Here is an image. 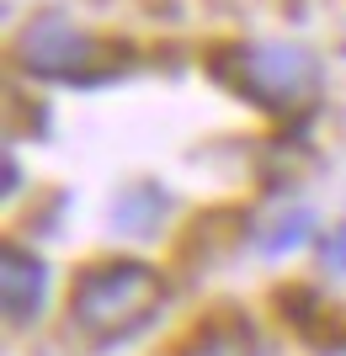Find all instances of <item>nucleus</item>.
<instances>
[{"instance_id":"obj_3","label":"nucleus","mask_w":346,"mask_h":356,"mask_svg":"<svg viewBox=\"0 0 346 356\" xmlns=\"http://www.w3.org/2000/svg\"><path fill=\"white\" fill-rule=\"evenodd\" d=\"M102 54L107 43H96L70 16H38L22 32V64L48 80H96V74H107V64H96Z\"/></svg>"},{"instance_id":"obj_8","label":"nucleus","mask_w":346,"mask_h":356,"mask_svg":"<svg viewBox=\"0 0 346 356\" xmlns=\"http://www.w3.org/2000/svg\"><path fill=\"white\" fill-rule=\"evenodd\" d=\"M331 356H346V346H336V351H331Z\"/></svg>"},{"instance_id":"obj_6","label":"nucleus","mask_w":346,"mask_h":356,"mask_svg":"<svg viewBox=\"0 0 346 356\" xmlns=\"http://www.w3.org/2000/svg\"><path fill=\"white\" fill-rule=\"evenodd\" d=\"M309 213H293V218H283L277 223V229H272V234H261V250L267 255H283V250H299L304 239H309Z\"/></svg>"},{"instance_id":"obj_5","label":"nucleus","mask_w":346,"mask_h":356,"mask_svg":"<svg viewBox=\"0 0 346 356\" xmlns=\"http://www.w3.org/2000/svg\"><path fill=\"white\" fill-rule=\"evenodd\" d=\"M171 213V197L160 192V186H128V192L112 197V223H118V234H155L160 229V218Z\"/></svg>"},{"instance_id":"obj_2","label":"nucleus","mask_w":346,"mask_h":356,"mask_svg":"<svg viewBox=\"0 0 346 356\" xmlns=\"http://www.w3.org/2000/svg\"><path fill=\"white\" fill-rule=\"evenodd\" d=\"M219 80L235 86L245 102L267 106V112H293L315 96L320 86V70L304 48H288V43H251V48H235L229 59H219Z\"/></svg>"},{"instance_id":"obj_4","label":"nucleus","mask_w":346,"mask_h":356,"mask_svg":"<svg viewBox=\"0 0 346 356\" xmlns=\"http://www.w3.org/2000/svg\"><path fill=\"white\" fill-rule=\"evenodd\" d=\"M0 303H6L11 325L38 319L48 303V266L22 245H6V255H0Z\"/></svg>"},{"instance_id":"obj_7","label":"nucleus","mask_w":346,"mask_h":356,"mask_svg":"<svg viewBox=\"0 0 346 356\" xmlns=\"http://www.w3.org/2000/svg\"><path fill=\"white\" fill-rule=\"evenodd\" d=\"M325 266L346 271V223H341V229H331V239H325Z\"/></svg>"},{"instance_id":"obj_1","label":"nucleus","mask_w":346,"mask_h":356,"mask_svg":"<svg viewBox=\"0 0 346 356\" xmlns=\"http://www.w3.org/2000/svg\"><path fill=\"white\" fill-rule=\"evenodd\" d=\"M166 309V277L139 261H102L75 277L70 293V325L96 346L128 341Z\"/></svg>"}]
</instances>
